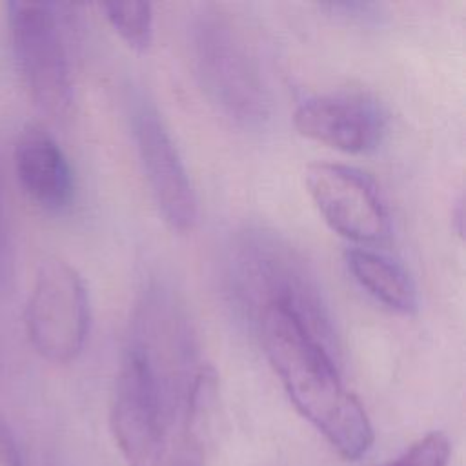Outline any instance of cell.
<instances>
[{
	"label": "cell",
	"mask_w": 466,
	"mask_h": 466,
	"mask_svg": "<svg viewBox=\"0 0 466 466\" xmlns=\"http://www.w3.org/2000/svg\"><path fill=\"white\" fill-rule=\"evenodd\" d=\"M450 451L448 437L442 431H431L384 466H446Z\"/></svg>",
	"instance_id": "5bb4252c"
},
{
	"label": "cell",
	"mask_w": 466,
	"mask_h": 466,
	"mask_svg": "<svg viewBox=\"0 0 466 466\" xmlns=\"http://www.w3.org/2000/svg\"><path fill=\"white\" fill-rule=\"evenodd\" d=\"M299 135L344 153L379 147L388 129V113L373 96L359 91L326 93L304 100L293 113Z\"/></svg>",
	"instance_id": "30bf717a"
},
{
	"label": "cell",
	"mask_w": 466,
	"mask_h": 466,
	"mask_svg": "<svg viewBox=\"0 0 466 466\" xmlns=\"http://www.w3.org/2000/svg\"><path fill=\"white\" fill-rule=\"evenodd\" d=\"M109 25L135 51H147L153 42V9L147 2H106L98 5Z\"/></svg>",
	"instance_id": "4fadbf2b"
},
{
	"label": "cell",
	"mask_w": 466,
	"mask_h": 466,
	"mask_svg": "<svg viewBox=\"0 0 466 466\" xmlns=\"http://www.w3.org/2000/svg\"><path fill=\"white\" fill-rule=\"evenodd\" d=\"M187 313L166 286H149L135 306L126 353L133 355L157 384L166 410L184 404L200 368Z\"/></svg>",
	"instance_id": "277c9868"
},
{
	"label": "cell",
	"mask_w": 466,
	"mask_h": 466,
	"mask_svg": "<svg viewBox=\"0 0 466 466\" xmlns=\"http://www.w3.org/2000/svg\"><path fill=\"white\" fill-rule=\"evenodd\" d=\"M173 466H202L198 448L195 444H189L178 453V457L173 461Z\"/></svg>",
	"instance_id": "e0dca14e"
},
{
	"label": "cell",
	"mask_w": 466,
	"mask_h": 466,
	"mask_svg": "<svg viewBox=\"0 0 466 466\" xmlns=\"http://www.w3.org/2000/svg\"><path fill=\"white\" fill-rule=\"evenodd\" d=\"M15 173L29 200L47 213L75 198V175L60 144L40 126H25L15 144Z\"/></svg>",
	"instance_id": "8fae6325"
},
{
	"label": "cell",
	"mask_w": 466,
	"mask_h": 466,
	"mask_svg": "<svg viewBox=\"0 0 466 466\" xmlns=\"http://www.w3.org/2000/svg\"><path fill=\"white\" fill-rule=\"evenodd\" d=\"M33 350L53 364L73 362L84 350L91 306L80 273L60 257L40 262L24 311Z\"/></svg>",
	"instance_id": "5b68a950"
},
{
	"label": "cell",
	"mask_w": 466,
	"mask_h": 466,
	"mask_svg": "<svg viewBox=\"0 0 466 466\" xmlns=\"http://www.w3.org/2000/svg\"><path fill=\"white\" fill-rule=\"evenodd\" d=\"M15 280V240L9 215V198L5 195L0 171V291L13 286Z\"/></svg>",
	"instance_id": "9a60e30c"
},
{
	"label": "cell",
	"mask_w": 466,
	"mask_h": 466,
	"mask_svg": "<svg viewBox=\"0 0 466 466\" xmlns=\"http://www.w3.org/2000/svg\"><path fill=\"white\" fill-rule=\"evenodd\" d=\"M133 135L151 197L164 222L173 231H191L198 218L197 197L182 157L151 104L140 102L135 107Z\"/></svg>",
	"instance_id": "9c48e42d"
},
{
	"label": "cell",
	"mask_w": 466,
	"mask_h": 466,
	"mask_svg": "<svg viewBox=\"0 0 466 466\" xmlns=\"http://www.w3.org/2000/svg\"><path fill=\"white\" fill-rule=\"evenodd\" d=\"M7 22L16 64L31 100L51 116L66 115L73 102V82L56 5L9 2Z\"/></svg>",
	"instance_id": "8992f818"
},
{
	"label": "cell",
	"mask_w": 466,
	"mask_h": 466,
	"mask_svg": "<svg viewBox=\"0 0 466 466\" xmlns=\"http://www.w3.org/2000/svg\"><path fill=\"white\" fill-rule=\"evenodd\" d=\"M167 410L146 368L124 351L109 424L127 466H162Z\"/></svg>",
	"instance_id": "ba28073f"
},
{
	"label": "cell",
	"mask_w": 466,
	"mask_h": 466,
	"mask_svg": "<svg viewBox=\"0 0 466 466\" xmlns=\"http://www.w3.org/2000/svg\"><path fill=\"white\" fill-rule=\"evenodd\" d=\"M346 266L375 300L400 315L417 313V286L399 262L371 249L353 248L346 251Z\"/></svg>",
	"instance_id": "7c38bea8"
},
{
	"label": "cell",
	"mask_w": 466,
	"mask_h": 466,
	"mask_svg": "<svg viewBox=\"0 0 466 466\" xmlns=\"http://www.w3.org/2000/svg\"><path fill=\"white\" fill-rule=\"evenodd\" d=\"M191 56L209 102L242 127H260L271 96L248 38L228 13L204 9L191 25Z\"/></svg>",
	"instance_id": "3957f363"
},
{
	"label": "cell",
	"mask_w": 466,
	"mask_h": 466,
	"mask_svg": "<svg viewBox=\"0 0 466 466\" xmlns=\"http://www.w3.org/2000/svg\"><path fill=\"white\" fill-rule=\"evenodd\" d=\"M253 326L297 411L346 461L366 455L373 428L360 400L344 386L335 355L284 306L264 309Z\"/></svg>",
	"instance_id": "6da1fadb"
},
{
	"label": "cell",
	"mask_w": 466,
	"mask_h": 466,
	"mask_svg": "<svg viewBox=\"0 0 466 466\" xmlns=\"http://www.w3.org/2000/svg\"><path fill=\"white\" fill-rule=\"evenodd\" d=\"M226 286L235 308L251 324L264 309L284 306L335 355L337 337L315 273L300 251L277 231L246 228L231 238Z\"/></svg>",
	"instance_id": "7a4b0ae2"
},
{
	"label": "cell",
	"mask_w": 466,
	"mask_h": 466,
	"mask_svg": "<svg viewBox=\"0 0 466 466\" xmlns=\"http://www.w3.org/2000/svg\"><path fill=\"white\" fill-rule=\"evenodd\" d=\"M0 466H24L13 431L0 417Z\"/></svg>",
	"instance_id": "2e32d148"
},
{
	"label": "cell",
	"mask_w": 466,
	"mask_h": 466,
	"mask_svg": "<svg viewBox=\"0 0 466 466\" xmlns=\"http://www.w3.org/2000/svg\"><path fill=\"white\" fill-rule=\"evenodd\" d=\"M304 186L324 222L340 237L377 244L390 237V213L375 180L357 167L337 162H311Z\"/></svg>",
	"instance_id": "52a82bcc"
}]
</instances>
